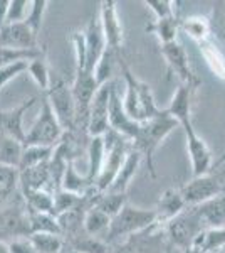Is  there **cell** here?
<instances>
[{
  "instance_id": "cell-27",
  "label": "cell",
  "mask_w": 225,
  "mask_h": 253,
  "mask_svg": "<svg viewBox=\"0 0 225 253\" xmlns=\"http://www.w3.org/2000/svg\"><path fill=\"white\" fill-rule=\"evenodd\" d=\"M180 31H183L187 36H190L197 42H203V41L210 39L212 29H210V19L200 17V15H193V17H187L180 20Z\"/></svg>"
},
{
  "instance_id": "cell-13",
  "label": "cell",
  "mask_w": 225,
  "mask_h": 253,
  "mask_svg": "<svg viewBox=\"0 0 225 253\" xmlns=\"http://www.w3.org/2000/svg\"><path fill=\"white\" fill-rule=\"evenodd\" d=\"M109 128L114 130L116 133H120L125 138H128L129 142H133V138L138 135L140 125L138 122L131 120L128 117V113L125 112L123 107V98L120 96L116 88H113L111 100H109Z\"/></svg>"
},
{
  "instance_id": "cell-38",
  "label": "cell",
  "mask_w": 225,
  "mask_h": 253,
  "mask_svg": "<svg viewBox=\"0 0 225 253\" xmlns=\"http://www.w3.org/2000/svg\"><path fill=\"white\" fill-rule=\"evenodd\" d=\"M69 248L79 252V253H109V245L101 238L96 236H76V238L69 240Z\"/></svg>"
},
{
  "instance_id": "cell-20",
  "label": "cell",
  "mask_w": 225,
  "mask_h": 253,
  "mask_svg": "<svg viewBox=\"0 0 225 253\" xmlns=\"http://www.w3.org/2000/svg\"><path fill=\"white\" fill-rule=\"evenodd\" d=\"M193 91L195 89L188 88L185 84H178L168 108H165L166 112H168V115L178 122V125L182 120L192 117V95H193Z\"/></svg>"
},
{
  "instance_id": "cell-1",
  "label": "cell",
  "mask_w": 225,
  "mask_h": 253,
  "mask_svg": "<svg viewBox=\"0 0 225 253\" xmlns=\"http://www.w3.org/2000/svg\"><path fill=\"white\" fill-rule=\"evenodd\" d=\"M177 126H180L178 122L175 118H171L168 115V112L165 110L163 115L143 122L140 125V130H138V135L133 138L131 142L133 149L138 150L140 156L143 157V161L146 162L151 177H157V170H155V152H157L158 145Z\"/></svg>"
},
{
  "instance_id": "cell-11",
  "label": "cell",
  "mask_w": 225,
  "mask_h": 253,
  "mask_svg": "<svg viewBox=\"0 0 225 253\" xmlns=\"http://www.w3.org/2000/svg\"><path fill=\"white\" fill-rule=\"evenodd\" d=\"M99 22L103 36L106 41V47H109L113 52H116L118 58H121L123 49V27L121 20L118 17L116 2L114 0H103L101 2V12H99Z\"/></svg>"
},
{
  "instance_id": "cell-7",
  "label": "cell",
  "mask_w": 225,
  "mask_h": 253,
  "mask_svg": "<svg viewBox=\"0 0 225 253\" xmlns=\"http://www.w3.org/2000/svg\"><path fill=\"white\" fill-rule=\"evenodd\" d=\"M180 126H182L183 132H185L187 150H188V156H190L192 169H193V177H198V175H203V174H210L212 164H214V161H212V152H210V149H208L207 142L203 140L197 133V130H195L192 117L180 122Z\"/></svg>"
},
{
  "instance_id": "cell-46",
  "label": "cell",
  "mask_w": 225,
  "mask_h": 253,
  "mask_svg": "<svg viewBox=\"0 0 225 253\" xmlns=\"http://www.w3.org/2000/svg\"><path fill=\"white\" fill-rule=\"evenodd\" d=\"M9 245L10 253H37L32 243L29 242V238H20V240H14V242L7 243Z\"/></svg>"
},
{
  "instance_id": "cell-40",
  "label": "cell",
  "mask_w": 225,
  "mask_h": 253,
  "mask_svg": "<svg viewBox=\"0 0 225 253\" xmlns=\"http://www.w3.org/2000/svg\"><path fill=\"white\" fill-rule=\"evenodd\" d=\"M116 59H118L116 52H113L109 47H106L104 54L101 56L99 63H97L96 68H94V80H96L97 86H103V84L109 83V80H111L114 61H116Z\"/></svg>"
},
{
  "instance_id": "cell-28",
  "label": "cell",
  "mask_w": 225,
  "mask_h": 253,
  "mask_svg": "<svg viewBox=\"0 0 225 253\" xmlns=\"http://www.w3.org/2000/svg\"><path fill=\"white\" fill-rule=\"evenodd\" d=\"M37 253H63L66 248V240L61 235L52 233H31L27 236Z\"/></svg>"
},
{
  "instance_id": "cell-15",
  "label": "cell",
  "mask_w": 225,
  "mask_h": 253,
  "mask_svg": "<svg viewBox=\"0 0 225 253\" xmlns=\"http://www.w3.org/2000/svg\"><path fill=\"white\" fill-rule=\"evenodd\" d=\"M0 47L9 49H35L37 36L27 27L26 22L3 24L0 29Z\"/></svg>"
},
{
  "instance_id": "cell-12",
  "label": "cell",
  "mask_w": 225,
  "mask_h": 253,
  "mask_svg": "<svg viewBox=\"0 0 225 253\" xmlns=\"http://www.w3.org/2000/svg\"><path fill=\"white\" fill-rule=\"evenodd\" d=\"M37 103V98L32 96L29 100H24L22 103L9 110H0V133L7 137H12L15 140H26V130H24V115Z\"/></svg>"
},
{
  "instance_id": "cell-41",
  "label": "cell",
  "mask_w": 225,
  "mask_h": 253,
  "mask_svg": "<svg viewBox=\"0 0 225 253\" xmlns=\"http://www.w3.org/2000/svg\"><path fill=\"white\" fill-rule=\"evenodd\" d=\"M31 10H29L27 17L24 22L27 24V27L34 32V36H39L40 27H42V20H44V14H46V9L49 5L47 0H34L31 2Z\"/></svg>"
},
{
  "instance_id": "cell-50",
  "label": "cell",
  "mask_w": 225,
  "mask_h": 253,
  "mask_svg": "<svg viewBox=\"0 0 225 253\" xmlns=\"http://www.w3.org/2000/svg\"><path fill=\"white\" fill-rule=\"evenodd\" d=\"M63 253H79V252L72 250V248H64V252H63Z\"/></svg>"
},
{
  "instance_id": "cell-22",
  "label": "cell",
  "mask_w": 225,
  "mask_h": 253,
  "mask_svg": "<svg viewBox=\"0 0 225 253\" xmlns=\"http://www.w3.org/2000/svg\"><path fill=\"white\" fill-rule=\"evenodd\" d=\"M104 164V142L103 137H91L88 145V172L86 177L94 186L96 179L99 177L101 169Z\"/></svg>"
},
{
  "instance_id": "cell-37",
  "label": "cell",
  "mask_w": 225,
  "mask_h": 253,
  "mask_svg": "<svg viewBox=\"0 0 225 253\" xmlns=\"http://www.w3.org/2000/svg\"><path fill=\"white\" fill-rule=\"evenodd\" d=\"M52 199H54V210H52V214L59 216L66 211H71L74 208L81 206L84 201V194H76V193H69L66 189H56L52 191Z\"/></svg>"
},
{
  "instance_id": "cell-25",
  "label": "cell",
  "mask_w": 225,
  "mask_h": 253,
  "mask_svg": "<svg viewBox=\"0 0 225 253\" xmlns=\"http://www.w3.org/2000/svg\"><path fill=\"white\" fill-rule=\"evenodd\" d=\"M180 31V19L175 15V17H168V19H157L146 26V32L150 34H155L160 39V42L163 44H170L177 41V34Z\"/></svg>"
},
{
  "instance_id": "cell-49",
  "label": "cell",
  "mask_w": 225,
  "mask_h": 253,
  "mask_svg": "<svg viewBox=\"0 0 225 253\" xmlns=\"http://www.w3.org/2000/svg\"><path fill=\"white\" fill-rule=\"evenodd\" d=\"M183 253H200L197 248H193V247H190V248H187V250H183Z\"/></svg>"
},
{
  "instance_id": "cell-44",
  "label": "cell",
  "mask_w": 225,
  "mask_h": 253,
  "mask_svg": "<svg viewBox=\"0 0 225 253\" xmlns=\"http://www.w3.org/2000/svg\"><path fill=\"white\" fill-rule=\"evenodd\" d=\"M145 3L148 9L157 15V19H168L175 17V2L171 0H145Z\"/></svg>"
},
{
  "instance_id": "cell-35",
  "label": "cell",
  "mask_w": 225,
  "mask_h": 253,
  "mask_svg": "<svg viewBox=\"0 0 225 253\" xmlns=\"http://www.w3.org/2000/svg\"><path fill=\"white\" fill-rule=\"evenodd\" d=\"M46 54L44 47L35 49H9V47H0V68L9 66V64L20 63V61H32L37 59L40 56Z\"/></svg>"
},
{
  "instance_id": "cell-8",
  "label": "cell",
  "mask_w": 225,
  "mask_h": 253,
  "mask_svg": "<svg viewBox=\"0 0 225 253\" xmlns=\"http://www.w3.org/2000/svg\"><path fill=\"white\" fill-rule=\"evenodd\" d=\"M161 56L165 59L166 66H168V71L177 76L180 84H185V86L192 89H197L200 86V78L193 73L185 47L178 41L170 44H163Z\"/></svg>"
},
{
  "instance_id": "cell-34",
  "label": "cell",
  "mask_w": 225,
  "mask_h": 253,
  "mask_svg": "<svg viewBox=\"0 0 225 253\" xmlns=\"http://www.w3.org/2000/svg\"><path fill=\"white\" fill-rule=\"evenodd\" d=\"M126 203H128L126 193H111V191H106V193L99 194V198L94 203V208H97V210L103 211L106 216H109L113 219L125 208Z\"/></svg>"
},
{
  "instance_id": "cell-16",
  "label": "cell",
  "mask_w": 225,
  "mask_h": 253,
  "mask_svg": "<svg viewBox=\"0 0 225 253\" xmlns=\"http://www.w3.org/2000/svg\"><path fill=\"white\" fill-rule=\"evenodd\" d=\"M31 235L27 211L22 208H9L0 211V242L3 236H27Z\"/></svg>"
},
{
  "instance_id": "cell-19",
  "label": "cell",
  "mask_w": 225,
  "mask_h": 253,
  "mask_svg": "<svg viewBox=\"0 0 225 253\" xmlns=\"http://www.w3.org/2000/svg\"><path fill=\"white\" fill-rule=\"evenodd\" d=\"M141 161H143V157L140 156V152L134 150L131 145V149H129L128 154H126L125 162H123L120 172H118V175L114 177L113 184L108 191H111V193H126V189H128L129 182H131V179L134 177V174H136Z\"/></svg>"
},
{
  "instance_id": "cell-47",
  "label": "cell",
  "mask_w": 225,
  "mask_h": 253,
  "mask_svg": "<svg viewBox=\"0 0 225 253\" xmlns=\"http://www.w3.org/2000/svg\"><path fill=\"white\" fill-rule=\"evenodd\" d=\"M0 253H10L9 245H7L5 242H0Z\"/></svg>"
},
{
  "instance_id": "cell-5",
  "label": "cell",
  "mask_w": 225,
  "mask_h": 253,
  "mask_svg": "<svg viewBox=\"0 0 225 253\" xmlns=\"http://www.w3.org/2000/svg\"><path fill=\"white\" fill-rule=\"evenodd\" d=\"M166 240H168L171 248H180V250H187L193 245L195 238L202 233L203 228L202 221L198 219L197 213L193 208H187L183 213H180L177 218L163 224Z\"/></svg>"
},
{
  "instance_id": "cell-18",
  "label": "cell",
  "mask_w": 225,
  "mask_h": 253,
  "mask_svg": "<svg viewBox=\"0 0 225 253\" xmlns=\"http://www.w3.org/2000/svg\"><path fill=\"white\" fill-rule=\"evenodd\" d=\"M185 210L187 205L183 201L180 189H166L161 194V198H160L157 208H155V211H157V221L160 224H165L171 221L173 218H177Z\"/></svg>"
},
{
  "instance_id": "cell-42",
  "label": "cell",
  "mask_w": 225,
  "mask_h": 253,
  "mask_svg": "<svg viewBox=\"0 0 225 253\" xmlns=\"http://www.w3.org/2000/svg\"><path fill=\"white\" fill-rule=\"evenodd\" d=\"M208 19H210L212 34L225 47V3H215L212 9V15Z\"/></svg>"
},
{
  "instance_id": "cell-43",
  "label": "cell",
  "mask_w": 225,
  "mask_h": 253,
  "mask_svg": "<svg viewBox=\"0 0 225 253\" xmlns=\"http://www.w3.org/2000/svg\"><path fill=\"white\" fill-rule=\"evenodd\" d=\"M27 5H31V2H27V0H9V7H7V14H5V24L24 22L27 17L26 14Z\"/></svg>"
},
{
  "instance_id": "cell-32",
  "label": "cell",
  "mask_w": 225,
  "mask_h": 253,
  "mask_svg": "<svg viewBox=\"0 0 225 253\" xmlns=\"http://www.w3.org/2000/svg\"><path fill=\"white\" fill-rule=\"evenodd\" d=\"M61 187L69 191V193L86 194L93 187V184L89 182V179L86 177V175H81L77 172L74 169V161H71V162H67V166H66V172L63 175Z\"/></svg>"
},
{
  "instance_id": "cell-24",
  "label": "cell",
  "mask_w": 225,
  "mask_h": 253,
  "mask_svg": "<svg viewBox=\"0 0 225 253\" xmlns=\"http://www.w3.org/2000/svg\"><path fill=\"white\" fill-rule=\"evenodd\" d=\"M24 154V144L0 133V166L19 169Z\"/></svg>"
},
{
  "instance_id": "cell-21",
  "label": "cell",
  "mask_w": 225,
  "mask_h": 253,
  "mask_svg": "<svg viewBox=\"0 0 225 253\" xmlns=\"http://www.w3.org/2000/svg\"><path fill=\"white\" fill-rule=\"evenodd\" d=\"M51 182V170H49L47 164L31 167V169L20 170V184H22V193L27 191H37L46 189V184Z\"/></svg>"
},
{
  "instance_id": "cell-3",
  "label": "cell",
  "mask_w": 225,
  "mask_h": 253,
  "mask_svg": "<svg viewBox=\"0 0 225 253\" xmlns=\"http://www.w3.org/2000/svg\"><path fill=\"white\" fill-rule=\"evenodd\" d=\"M66 130L61 126L59 120L56 118L49 105L46 95L40 98V112L35 122L32 124L31 130L26 133L24 145H44V147H56L64 137Z\"/></svg>"
},
{
  "instance_id": "cell-10",
  "label": "cell",
  "mask_w": 225,
  "mask_h": 253,
  "mask_svg": "<svg viewBox=\"0 0 225 253\" xmlns=\"http://www.w3.org/2000/svg\"><path fill=\"white\" fill-rule=\"evenodd\" d=\"M180 193H182L187 208H195L208 201V199L215 198V196L222 194L224 186L219 181V177L212 174H203L198 175V177H193L185 186L180 187Z\"/></svg>"
},
{
  "instance_id": "cell-23",
  "label": "cell",
  "mask_w": 225,
  "mask_h": 253,
  "mask_svg": "<svg viewBox=\"0 0 225 253\" xmlns=\"http://www.w3.org/2000/svg\"><path fill=\"white\" fill-rule=\"evenodd\" d=\"M192 247L197 248L200 253H214V252L222 250L225 247V226L203 230L202 233L195 238Z\"/></svg>"
},
{
  "instance_id": "cell-33",
  "label": "cell",
  "mask_w": 225,
  "mask_h": 253,
  "mask_svg": "<svg viewBox=\"0 0 225 253\" xmlns=\"http://www.w3.org/2000/svg\"><path fill=\"white\" fill-rule=\"evenodd\" d=\"M20 184V170L15 167L0 166V206H3L14 196Z\"/></svg>"
},
{
  "instance_id": "cell-14",
  "label": "cell",
  "mask_w": 225,
  "mask_h": 253,
  "mask_svg": "<svg viewBox=\"0 0 225 253\" xmlns=\"http://www.w3.org/2000/svg\"><path fill=\"white\" fill-rule=\"evenodd\" d=\"M84 32V44H86V71L93 73L94 68L99 63L101 56L106 51V41L103 36V29H101L99 17H93L86 26Z\"/></svg>"
},
{
  "instance_id": "cell-48",
  "label": "cell",
  "mask_w": 225,
  "mask_h": 253,
  "mask_svg": "<svg viewBox=\"0 0 225 253\" xmlns=\"http://www.w3.org/2000/svg\"><path fill=\"white\" fill-rule=\"evenodd\" d=\"M222 162H225V150H224V152H222V156L219 157V161L215 162V166H220V164H222Z\"/></svg>"
},
{
  "instance_id": "cell-36",
  "label": "cell",
  "mask_w": 225,
  "mask_h": 253,
  "mask_svg": "<svg viewBox=\"0 0 225 253\" xmlns=\"http://www.w3.org/2000/svg\"><path fill=\"white\" fill-rule=\"evenodd\" d=\"M26 198V208L29 211H37V213H51L54 210V199H52V193L46 189L37 191H27L24 193Z\"/></svg>"
},
{
  "instance_id": "cell-30",
  "label": "cell",
  "mask_w": 225,
  "mask_h": 253,
  "mask_svg": "<svg viewBox=\"0 0 225 253\" xmlns=\"http://www.w3.org/2000/svg\"><path fill=\"white\" fill-rule=\"evenodd\" d=\"M109 223H111V218L106 216L103 211H99L97 208H89L84 214V219H83V230L86 235L89 236H99L108 231L109 228Z\"/></svg>"
},
{
  "instance_id": "cell-26",
  "label": "cell",
  "mask_w": 225,
  "mask_h": 253,
  "mask_svg": "<svg viewBox=\"0 0 225 253\" xmlns=\"http://www.w3.org/2000/svg\"><path fill=\"white\" fill-rule=\"evenodd\" d=\"M200 51H202V56L205 58L210 71L217 78L225 81V56L219 49V46L212 39H207L203 42H200Z\"/></svg>"
},
{
  "instance_id": "cell-39",
  "label": "cell",
  "mask_w": 225,
  "mask_h": 253,
  "mask_svg": "<svg viewBox=\"0 0 225 253\" xmlns=\"http://www.w3.org/2000/svg\"><path fill=\"white\" fill-rule=\"evenodd\" d=\"M27 73L31 75V78L37 83V86L42 89V93H46L49 86H51V73H49V68L46 63V54L40 56L37 59L29 61Z\"/></svg>"
},
{
  "instance_id": "cell-4",
  "label": "cell",
  "mask_w": 225,
  "mask_h": 253,
  "mask_svg": "<svg viewBox=\"0 0 225 253\" xmlns=\"http://www.w3.org/2000/svg\"><path fill=\"white\" fill-rule=\"evenodd\" d=\"M42 95H46L49 105H51L56 118L59 120L61 126L66 132H74L77 110L74 95H72V88L67 86L64 80L56 78L54 81H51V86Z\"/></svg>"
},
{
  "instance_id": "cell-29",
  "label": "cell",
  "mask_w": 225,
  "mask_h": 253,
  "mask_svg": "<svg viewBox=\"0 0 225 253\" xmlns=\"http://www.w3.org/2000/svg\"><path fill=\"white\" fill-rule=\"evenodd\" d=\"M54 154V147H44V145H24L22 161H20L19 170L31 169L42 164H47Z\"/></svg>"
},
{
  "instance_id": "cell-6",
  "label": "cell",
  "mask_w": 225,
  "mask_h": 253,
  "mask_svg": "<svg viewBox=\"0 0 225 253\" xmlns=\"http://www.w3.org/2000/svg\"><path fill=\"white\" fill-rule=\"evenodd\" d=\"M170 248L163 224L157 221L140 233L128 236L113 253H170Z\"/></svg>"
},
{
  "instance_id": "cell-2",
  "label": "cell",
  "mask_w": 225,
  "mask_h": 253,
  "mask_svg": "<svg viewBox=\"0 0 225 253\" xmlns=\"http://www.w3.org/2000/svg\"><path fill=\"white\" fill-rule=\"evenodd\" d=\"M157 223V211L153 210H143L136 208L129 203H126L125 208L118 213L109 223V228L106 231V243L118 242L121 238H128L131 235H136L140 231L150 228L151 224Z\"/></svg>"
},
{
  "instance_id": "cell-45",
  "label": "cell",
  "mask_w": 225,
  "mask_h": 253,
  "mask_svg": "<svg viewBox=\"0 0 225 253\" xmlns=\"http://www.w3.org/2000/svg\"><path fill=\"white\" fill-rule=\"evenodd\" d=\"M27 64H29V61H20V63L9 64V66L0 68V89L5 86L9 81L17 78V76L22 75V73H26L27 71Z\"/></svg>"
},
{
  "instance_id": "cell-31",
  "label": "cell",
  "mask_w": 225,
  "mask_h": 253,
  "mask_svg": "<svg viewBox=\"0 0 225 253\" xmlns=\"http://www.w3.org/2000/svg\"><path fill=\"white\" fill-rule=\"evenodd\" d=\"M29 226H31V233H52L61 235V228L57 223V218L51 213H37V211H29ZM63 236V235H61Z\"/></svg>"
},
{
  "instance_id": "cell-17",
  "label": "cell",
  "mask_w": 225,
  "mask_h": 253,
  "mask_svg": "<svg viewBox=\"0 0 225 253\" xmlns=\"http://www.w3.org/2000/svg\"><path fill=\"white\" fill-rule=\"evenodd\" d=\"M193 210L205 230L225 226V193L195 206Z\"/></svg>"
},
{
  "instance_id": "cell-9",
  "label": "cell",
  "mask_w": 225,
  "mask_h": 253,
  "mask_svg": "<svg viewBox=\"0 0 225 253\" xmlns=\"http://www.w3.org/2000/svg\"><path fill=\"white\" fill-rule=\"evenodd\" d=\"M114 84L109 83L103 84L97 88L96 95H94L91 105H89L88 113V124L86 130L91 137H103L109 130V100H111Z\"/></svg>"
}]
</instances>
